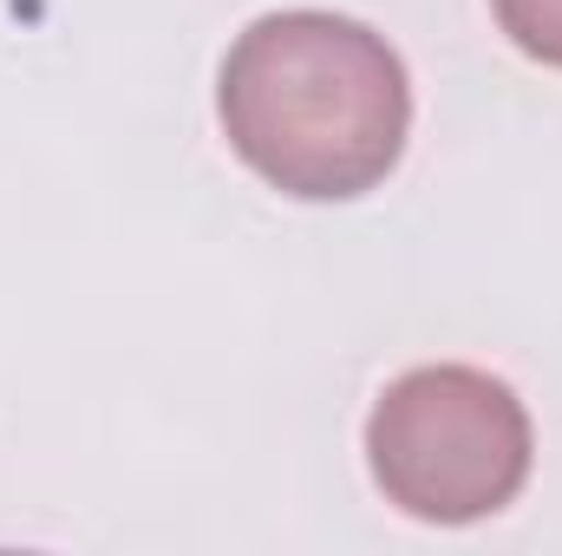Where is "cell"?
<instances>
[{
    "instance_id": "1",
    "label": "cell",
    "mask_w": 562,
    "mask_h": 556,
    "mask_svg": "<svg viewBox=\"0 0 562 556\" xmlns=\"http://www.w3.org/2000/svg\"><path fill=\"white\" fill-rule=\"evenodd\" d=\"M229 151L301 203H347L393 177L413 132V79L386 33L327 7L262 13L216 79Z\"/></svg>"
},
{
    "instance_id": "2",
    "label": "cell",
    "mask_w": 562,
    "mask_h": 556,
    "mask_svg": "<svg viewBox=\"0 0 562 556\" xmlns=\"http://www.w3.org/2000/svg\"><path fill=\"white\" fill-rule=\"evenodd\" d=\"M537 432L510 380L438 360L400 374L367 413V465L419 524H477L530 485Z\"/></svg>"
},
{
    "instance_id": "3",
    "label": "cell",
    "mask_w": 562,
    "mask_h": 556,
    "mask_svg": "<svg viewBox=\"0 0 562 556\" xmlns=\"http://www.w3.org/2000/svg\"><path fill=\"white\" fill-rule=\"evenodd\" d=\"M491 13L524 59L562 73V0H491Z\"/></svg>"
}]
</instances>
